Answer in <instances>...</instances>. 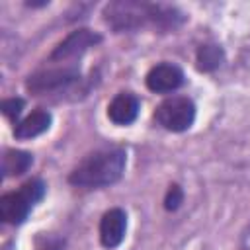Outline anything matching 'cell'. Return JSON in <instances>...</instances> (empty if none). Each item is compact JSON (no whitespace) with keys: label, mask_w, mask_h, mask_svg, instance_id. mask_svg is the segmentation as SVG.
Wrapping results in <instances>:
<instances>
[{"label":"cell","mask_w":250,"mask_h":250,"mask_svg":"<svg viewBox=\"0 0 250 250\" xmlns=\"http://www.w3.org/2000/svg\"><path fill=\"white\" fill-rule=\"evenodd\" d=\"M104 20L113 31H133L145 25L170 29L182 21V14L174 8L160 4L117 0V2H109L104 8Z\"/></svg>","instance_id":"cell-1"},{"label":"cell","mask_w":250,"mask_h":250,"mask_svg":"<svg viewBox=\"0 0 250 250\" xmlns=\"http://www.w3.org/2000/svg\"><path fill=\"white\" fill-rule=\"evenodd\" d=\"M127 154L123 148H104L88 154L68 176L78 188H104L115 184L125 170Z\"/></svg>","instance_id":"cell-2"},{"label":"cell","mask_w":250,"mask_h":250,"mask_svg":"<svg viewBox=\"0 0 250 250\" xmlns=\"http://www.w3.org/2000/svg\"><path fill=\"white\" fill-rule=\"evenodd\" d=\"M45 184L41 180H29L18 191L4 193L0 197V219L8 225H20L27 219L29 211L43 197Z\"/></svg>","instance_id":"cell-3"},{"label":"cell","mask_w":250,"mask_h":250,"mask_svg":"<svg viewBox=\"0 0 250 250\" xmlns=\"http://www.w3.org/2000/svg\"><path fill=\"white\" fill-rule=\"evenodd\" d=\"M156 121L174 133H182L186 129H189L193 125L195 119V105L189 98L184 96H172L168 100H164L154 113Z\"/></svg>","instance_id":"cell-4"},{"label":"cell","mask_w":250,"mask_h":250,"mask_svg":"<svg viewBox=\"0 0 250 250\" xmlns=\"http://www.w3.org/2000/svg\"><path fill=\"white\" fill-rule=\"evenodd\" d=\"M76 78H78L76 70H70V68H51V70H41V72H35L33 76H29L25 86H27V90L31 94L43 96V94H51V92H57L61 88H66Z\"/></svg>","instance_id":"cell-5"},{"label":"cell","mask_w":250,"mask_h":250,"mask_svg":"<svg viewBox=\"0 0 250 250\" xmlns=\"http://www.w3.org/2000/svg\"><path fill=\"white\" fill-rule=\"evenodd\" d=\"M100 41H102V37H100L96 31H90V29H76V31H72L70 35H66V37L55 47V51L51 53V59H53V61H66V59L78 57V55H82L86 49L98 45Z\"/></svg>","instance_id":"cell-6"},{"label":"cell","mask_w":250,"mask_h":250,"mask_svg":"<svg viewBox=\"0 0 250 250\" xmlns=\"http://www.w3.org/2000/svg\"><path fill=\"white\" fill-rule=\"evenodd\" d=\"M184 84V72L180 66L170 64V62H162L156 64L148 70L146 74V86L152 92L164 94V92H174Z\"/></svg>","instance_id":"cell-7"},{"label":"cell","mask_w":250,"mask_h":250,"mask_svg":"<svg viewBox=\"0 0 250 250\" xmlns=\"http://www.w3.org/2000/svg\"><path fill=\"white\" fill-rule=\"evenodd\" d=\"M127 230V215L123 209H109L100 221V240L105 248H117Z\"/></svg>","instance_id":"cell-8"},{"label":"cell","mask_w":250,"mask_h":250,"mask_svg":"<svg viewBox=\"0 0 250 250\" xmlns=\"http://www.w3.org/2000/svg\"><path fill=\"white\" fill-rule=\"evenodd\" d=\"M139 115V100L131 92L117 94L107 105V117L115 125H129Z\"/></svg>","instance_id":"cell-9"},{"label":"cell","mask_w":250,"mask_h":250,"mask_svg":"<svg viewBox=\"0 0 250 250\" xmlns=\"http://www.w3.org/2000/svg\"><path fill=\"white\" fill-rule=\"evenodd\" d=\"M49 127H51V113L45 109H37V111H31L25 119H21L16 125L14 135L18 139H33V137L45 133Z\"/></svg>","instance_id":"cell-10"},{"label":"cell","mask_w":250,"mask_h":250,"mask_svg":"<svg viewBox=\"0 0 250 250\" xmlns=\"http://www.w3.org/2000/svg\"><path fill=\"white\" fill-rule=\"evenodd\" d=\"M33 164V156L25 150H6L2 156V172L4 176H20L27 172Z\"/></svg>","instance_id":"cell-11"},{"label":"cell","mask_w":250,"mask_h":250,"mask_svg":"<svg viewBox=\"0 0 250 250\" xmlns=\"http://www.w3.org/2000/svg\"><path fill=\"white\" fill-rule=\"evenodd\" d=\"M225 55H223V49L219 45H201L199 51H197V68L199 70H215L221 66Z\"/></svg>","instance_id":"cell-12"},{"label":"cell","mask_w":250,"mask_h":250,"mask_svg":"<svg viewBox=\"0 0 250 250\" xmlns=\"http://www.w3.org/2000/svg\"><path fill=\"white\" fill-rule=\"evenodd\" d=\"M182 199H184L182 188H180V186H176V184H172V186L168 188V191H166V197H164V207H166L168 211H176V209L180 207Z\"/></svg>","instance_id":"cell-13"},{"label":"cell","mask_w":250,"mask_h":250,"mask_svg":"<svg viewBox=\"0 0 250 250\" xmlns=\"http://www.w3.org/2000/svg\"><path fill=\"white\" fill-rule=\"evenodd\" d=\"M23 109V100L21 98H10V100H4L2 102V113L10 119L18 117Z\"/></svg>","instance_id":"cell-14"},{"label":"cell","mask_w":250,"mask_h":250,"mask_svg":"<svg viewBox=\"0 0 250 250\" xmlns=\"http://www.w3.org/2000/svg\"><path fill=\"white\" fill-rule=\"evenodd\" d=\"M62 246H64L62 240H51V242H47L41 250H62Z\"/></svg>","instance_id":"cell-15"}]
</instances>
